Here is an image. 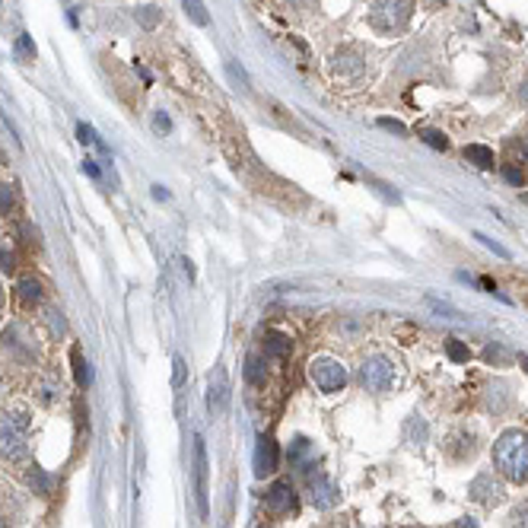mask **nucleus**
<instances>
[{
	"mask_svg": "<svg viewBox=\"0 0 528 528\" xmlns=\"http://www.w3.org/2000/svg\"><path fill=\"white\" fill-rule=\"evenodd\" d=\"M16 207V194L10 185H0V217H7L10 210Z\"/></svg>",
	"mask_w": 528,
	"mask_h": 528,
	"instance_id": "7c9ffc66",
	"label": "nucleus"
},
{
	"mask_svg": "<svg viewBox=\"0 0 528 528\" xmlns=\"http://www.w3.org/2000/svg\"><path fill=\"white\" fill-rule=\"evenodd\" d=\"M153 128H156V134H169V130H172V118L165 115L163 109H156V115H153Z\"/></svg>",
	"mask_w": 528,
	"mask_h": 528,
	"instance_id": "473e14b6",
	"label": "nucleus"
},
{
	"mask_svg": "<svg viewBox=\"0 0 528 528\" xmlns=\"http://www.w3.org/2000/svg\"><path fill=\"white\" fill-rule=\"evenodd\" d=\"M13 51H16V61H20V64L35 61V41H32V35H26V32H22L20 39H16Z\"/></svg>",
	"mask_w": 528,
	"mask_h": 528,
	"instance_id": "412c9836",
	"label": "nucleus"
},
{
	"mask_svg": "<svg viewBox=\"0 0 528 528\" xmlns=\"http://www.w3.org/2000/svg\"><path fill=\"white\" fill-rule=\"evenodd\" d=\"M290 350V341L283 334H268V341H264V353L268 357H283Z\"/></svg>",
	"mask_w": 528,
	"mask_h": 528,
	"instance_id": "5701e85b",
	"label": "nucleus"
},
{
	"mask_svg": "<svg viewBox=\"0 0 528 528\" xmlns=\"http://www.w3.org/2000/svg\"><path fill=\"white\" fill-rule=\"evenodd\" d=\"M76 137H80V144H90V147H96V150H99V153H105V156H109V153H111L109 147H105V140L99 137V134H96V130H93L86 121H80V124H76Z\"/></svg>",
	"mask_w": 528,
	"mask_h": 528,
	"instance_id": "6ab92c4d",
	"label": "nucleus"
},
{
	"mask_svg": "<svg viewBox=\"0 0 528 528\" xmlns=\"http://www.w3.org/2000/svg\"><path fill=\"white\" fill-rule=\"evenodd\" d=\"M465 159H468V163H474L478 169H494V163H496L494 150H490V147H484V144H468L465 147Z\"/></svg>",
	"mask_w": 528,
	"mask_h": 528,
	"instance_id": "2eb2a0df",
	"label": "nucleus"
},
{
	"mask_svg": "<svg viewBox=\"0 0 528 528\" xmlns=\"http://www.w3.org/2000/svg\"><path fill=\"white\" fill-rule=\"evenodd\" d=\"M522 201H525V204H528V194H525V198H522Z\"/></svg>",
	"mask_w": 528,
	"mask_h": 528,
	"instance_id": "a18cd8bd",
	"label": "nucleus"
},
{
	"mask_svg": "<svg viewBox=\"0 0 528 528\" xmlns=\"http://www.w3.org/2000/svg\"><path fill=\"white\" fill-rule=\"evenodd\" d=\"M0 391H4V385H0Z\"/></svg>",
	"mask_w": 528,
	"mask_h": 528,
	"instance_id": "49530a36",
	"label": "nucleus"
},
{
	"mask_svg": "<svg viewBox=\"0 0 528 528\" xmlns=\"http://www.w3.org/2000/svg\"><path fill=\"white\" fill-rule=\"evenodd\" d=\"M430 306H433V309H436V312H442V316H446V318H459V312H455L452 306H446V302H439V299H430Z\"/></svg>",
	"mask_w": 528,
	"mask_h": 528,
	"instance_id": "e433bc0d",
	"label": "nucleus"
},
{
	"mask_svg": "<svg viewBox=\"0 0 528 528\" xmlns=\"http://www.w3.org/2000/svg\"><path fill=\"white\" fill-rule=\"evenodd\" d=\"M194 494H198V509L207 519V449L204 439H194Z\"/></svg>",
	"mask_w": 528,
	"mask_h": 528,
	"instance_id": "9b49d317",
	"label": "nucleus"
},
{
	"mask_svg": "<svg viewBox=\"0 0 528 528\" xmlns=\"http://www.w3.org/2000/svg\"><path fill=\"white\" fill-rule=\"evenodd\" d=\"M226 74H229V80H233L242 93H248V90H252V83H248V74H245V70H242L236 61H226Z\"/></svg>",
	"mask_w": 528,
	"mask_h": 528,
	"instance_id": "393cba45",
	"label": "nucleus"
},
{
	"mask_svg": "<svg viewBox=\"0 0 528 528\" xmlns=\"http://www.w3.org/2000/svg\"><path fill=\"white\" fill-rule=\"evenodd\" d=\"M426 436H430V426H426L424 417H411L405 424V442L407 446H424Z\"/></svg>",
	"mask_w": 528,
	"mask_h": 528,
	"instance_id": "dca6fc26",
	"label": "nucleus"
},
{
	"mask_svg": "<svg viewBox=\"0 0 528 528\" xmlns=\"http://www.w3.org/2000/svg\"><path fill=\"white\" fill-rule=\"evenodd\" d=\"M277 461H280V452H277V442L271 436L258 439V449H255V474L264 478V474L277 471Z\"/></svg>",
	"mask_w": 528,
	"mask_h": 528,
	"instance_id": "f8f14e48",
	"label": "nucleus"
},
{
	"mask_svg": "<svg viewBox=\"0 0 528 528\" xmlns=\"http://www.w3.org/2000/svg\"><path fill=\"white\" fill-rule=\"evenodd\" d=\"M411 10H414L411 0H376V4H372V13H370V22L379 32H391V29H401L411 20Z\"/></svg>",
	"mask_w": 528,
	"mask_h": 528,
	"instance_id": "39448f33",
	"label": "nucleus"
},
{
	"mask_svg": "<svg viewBox=\"0 0 528 528\" xmlns=\"http://www.w3.org/2000/svg\"><path fill=\"white\" fill-rule=\"evenodd\" d=\"M70 363H74L76 385H80V388H86V385L93 382V372H90V363L83 360V350H80V347H74V350H70Z\"/></svg>",
	"mask_w": 528,
	"mask_h": 528,
	"instance_id": "f3484780",
	"label": "nucleus"
},
{
	"mask_svg": "<svg viewBox=\"0 0 528 528\" xmlns=\"http://www.w3.org/2000/svg\"><path fill=\"white\" fill-rule=\"evenodd\" d=\"M0 4H4V0H0Z\"/></svg>",
	"mask_w": 528,
	"mask_h": 528,
	"instance_id": "de8ad7c7",
	"label": "nucleus"
},
{
	"mask_svg": "<svg viewBox=\"0 0 528 528\" xmlns=\"http://www.w3.org/2000/svg\"><path fill=\"white\" fill-rule=\"evenodd\" d=\"M29 411L26 407H7L0 414V459L22 461L29 455Z\"/></svg>",
	"mask_w": 528,
	"mask_h": 528,
	"instance_id": "f03ea898",
	"label": "nucleus"
},
{
	"mask_svg": "<svg viewBox=\"0 0 528 528\" xmlns=\"http://www.w3.org/2000/svg\"><path fill=\"white\" fill-rule=\"evenodd\" d=\"M13 268H16V255L0 245V271H13Z\"/></svg>",
	"mask_w": 528,
	"mask_h": 528,
	"instance_id": "72a5a7b5",
	"label": "nucleus"
},
{
	"mask_svg": "<svg viewBox=\"0 0 528 528\" xmlns=\"http://www.w3.org/2000/svg\"><path fill=\"white\" fill-rule=\"evenodd\" d=\"M4 350L10 353V360H20V363H32L39 357V350H35V337L29 331V325L22 322H13L7 331H4Z\"/></svg>",
	"mask_w": 528,
	"mask_h": 528,
	"instance_id": "423d86ee",
	"label": "nucleus"
},
{
	"mask_svg": "<svg viewBox=\"0 0 528 528\" xmlns=\"http://www.w3.org/2000/svg\"><path fill=\"white\" fill-rule=\"evenodd\" d=\"M446 353H449V360L452 363H468L471 360V350H468V344H461V341H446Z\"/></svg>",
	"mask_w": 528,
	"mask_h": 528,
	"instance_id": "4be33fe9",
	"label": "nucleus"
},
{
	"mask_svg": "<svg viewBox=\"0 0 528 528\" xmlns=\"http://www.w3.org/2000/svg\"><path fill=\"white\" fill-rule=\"evenodd\" d=\"M134 16H137V22H140L144 29H153V26L159 22V7H140Z\"/></svg>",
	"mask_w": 528,
	"mask_h": 528,
	"instance_id": "c85d7f7f",
	"label": "nucleus"
},
{
	"mask_svg": "<svg viewBox=\"0 0 528 528\" xmlns=\"http://www.w3.org/2000/svg\"><path fill=\"white\" fill-rule=\"evenodd\" d=\"M494 465L513 484H525L528 480V433L506 430L494 442Z\"/></svg>",
	"mask_w": 528,
	"mask_h": 528,
	"instance_id": "f257e3e1",
	"label": "nucleus"
},
{
	"mask_svg": "<svg viewBox=\"0 0 528 528\" xmlns=\"http://www.w3.org/2000/svg\"><path fill=\"white\" fill-rule=\"evenodd\" d=\"M41 322H45V328H48V334L55 337V341H61V337L67 334V318H64V312L55 309V306H48V309L41 312Z\"/></svg>",
	"mask_w": 528,
	"mask_h": 528,
	"instance_id": "4468645a",
	"label": "nucleus"
},
{
	"mask_svg": "<svg viewBox=\"0 0 528 528\" xmlns=\"http://www.w3.org/2000/svg\"><path fill=\"white\" fill-rule=\"evenodd\" d=\"M229 372L223 370V366H213L210 376H207V407H210L213 417H219V414H226L229 407Z\"/></svg>",
	"mask_w": 528,
	"mask_h": 528,
	"instance_id": "6e6552de",
	"label": "nucleus"
},
{
	"mask_svg": "<svg viewBox=\"0 0 528 528\" xmlns=\"http://www.w3.org/2000/svg\"><path fill=\"white\" fill-rule=\"evenodd\" d=\"M309 379L312 385H316L318 391H325V395H334V391H344V385H347V366L341 363V360L334 357H316L309 363Z\"/></svg>",
	"mask_w": 528,
	"mask_h": 528,
	"instance_id": "20e7f679",
	"label": "nucleus"
},
{
	"mask_svg": "<svg viewBox=\"0 0 528 528\" xmlns=\"http://www.w3.org/2000/svg\"><path fill=\"white\" fill-rule=\"evenodd\" d=\"M503 175H506V182H513V185H522V172H515V169H503Z\"/></svg>",
	"mask_w": 528,
	"mask_h": 528,
	"instance_id": "58836bf2",
	"label": "nucleus"
},
{
	"mask_svg": "<svg viewBox=\"0 0 528 528\" xmlns=\"http://www.w3.org/2000/svg\"><path fill=\"white\" fill-rule=\"evenodd\" d=\"M484 360H487V363H496V366H506L509 360H513V353H509L506 347H500V344H490V347L484 350Z\"/></svg>",
	"mask_w": 528,
	"mask_h": 528,
	"instance_id": "b1692460",
	"label": "nucleus"
},
{
	"mask_svg": "<svg viewBox=\"0 0 528 528\" xmlns=\"http://www.w3.org/2000/svg\"><path fill=\"white\" fill-rule=\"evenodd\" d=\"M182 271H185V274H188V280H194V268H191V261H182Z\"/></svg>",
	"mask_w": 528,
	"mask_h": 528,
	"instance_id": "a19ab883",
	"label": "nucleus"
},
{
	"mask_svg": "<svg viewBox=\"0 0 528 528\" xmlns=\"http://www.w3.org/2000/svg\"><path fill=\"white\" fill-rule=\"evenodd\" d=\"M264 506H268V513H274V515H290V513H296V490L290 487V480H277L274 487L264 494Z\"/></svg>",
	"mask_w": 528,
	"mask_h": 528,
	"instance_id": "9d476101",
	"label": "nucleus"
},
{
	"mask_svg": "<svg viewBox=\"0 0 528 528\" xmlns=\"http://www.w3.org/2000/svg\"><path fill=\"white\" fill-rule=\"evenodd\" d=\"M474 239H480V245H487L490 252H494V255H500V258H513V255H509V248H503L500 242H494V239H490V236H484V233H474Z\"/></svg>",
	"mask_w": 528,
	"mask_h": 528,
	"instance_id": "2f4dec72",
	"label": "nucleus"
},
{
	"mask_svg": "<svg viewBox=\"0 0 528 528\" xmlns=\"http://www.w3.org/2000/svg\"><path fill=\"white\" fill-rule=\"evenodd\" d=\"M420 140H424L426 147H433V150H446V147H449L446 134H439V130H424V134H420Z\"/></svg>",
	"mask_w": 528,
	"mask_h": 528,
	"instance_id": "c756f323",
	"label": "nucleus"
},
{
	"mask_svg": "<svg viewBox=\"0 0 528 528\" xmlns=\"http://www.w3.org/2000/svg\"><path fill=\"white\" fill-rule=\"evenodd\" d=\"M29 484H32V490H35V494H41V496L51 494V478L41 471V468H35V471L29 474Z\"/></svg>",
	"mask_w": 528,
	"mask_h": 528,
	"instance_id": "a878e982",
	"label": "nucleus"
},
{
	"mask_svg": "<svg viewBox=\"0 0 528 528\" xmlns=\"http://www.w3.org/2000/svg\"><path fill=\"white\" fill-rule=\"evenodd\" d=\"M13 296H16V302H20V306H26V309H35V306L41 302V283L35 280V277H26V280L16 283Z\"/></svg>",
	"mask_w": 528,
	"mask_h": 528,
	"instance_id": "ddd939ff",
	"label": "nucleus"
},
{
	"mask_svg": "<svg viewBox=\"0 0 528 528\" xmlns=\"http://www.w3.org/2000/svg\"><path fill=\"white\" fill-rule=\"evenodd\" d=\"M309 500L316 509H331V506H337V500H341V490H337V484L328 478V474L316 471L309 478Z\"/></svg>",
	"mask_w": 528,
	"mask_h": 528,
	"instance_id": "1a4fd4ad",
	"label": "nucleus"
},
{
	"mask_svg": "<svg viewBox=\"0 0 528 528\" xmlns=\"http://www.w3.org/2000/svg\"><path fill=\"white\" fill-rule=\"evenodd\" d=\"M468 496L480 506H500L506 500V487H503V480L494 478V471H480L478 478L471 480V487H468Z\"/></svg>",
	"mask_w": 528,
	"mask_h": 528,
	"instance_id": "0eeeda50",
	"label": "nucleus"
},
{
	"mask_svg": "<svg viewBox=\"0 0 528 528\" xmlns=\"http://www.w3.org/2000/svg\"><path fill=\"white\" fill-rule=\"evenodd\" d=\"M0 528H7V519H4V515H0Z\"/></svg>",
	"mask_w": 528,
	"mask_h": 528,
	"instance_id": "37998d69",
	"label": "nucleus"
},
{
	"mask_svg": "<svg viewBox=\"0 0 528 528\" xmlns=\"http://www.w3.org/2000/svg\"><path fill=\"white\" fill-rule=\"evenodd\" d=\"M0 306H4V290H0Z\"/></svg>",
	"mask_w": 528,
	"mask_h": 528,
	"instance_id": "c03bdc74",
	"label": "nucleus"
},
{
	"mask_svg": "<svg viewBox=\"0 0 528 528\" xmlns=\"http://www.w3.org/2000/svg\"><path fill=\"white\" fill-rule=\"evenodd\" d=\"M153 198H156V201H169V191H165L163 185H153Z\"/></svg>",
	"mask_w": 528,
	"mask_h": 528,
	"instance_id": "ea45409f",
	"label": "nucleus"
},
{
	"mask_svg": "<svg viewBox=\"0 0 528 528\" xmlns=\"http://www.w3.org/2000/svg\"><path fill=\"white\" fill-rule=\"evenodd\" d=\"M379 128L385 130H395V134H407V128L401 121H395V118H379Z\"/></svg>",
	"mask_w": 528,
	"mask_h": 528,
	"instance_id": "f704fd0d",
	"label": "nucleus"
},
{
	"mask_svg": "<svg viewBox=\"0 0 528 528\" xmlns=\"http://www.w3.org/2000/svg\"><path fill=\"white\" fill-rule=\"evenodd\" d=\"M57 395H61V385H57L55 379H45V382L39 385V398L45 401V405H51V401H55Z\"/></svg>",
	"mask_w": 528,
	"mask_h": 528,
	"instance_id": "cd10ccee",
	"label": "nucleus"
},
{
	"mask_svg": "<svg viewBox=\"0 0 528 528\" xmlns=\"http://www.w3.org/2000/svg\"><path fill=\"white\" fill-rule=\"evenodd\" d=\"M519 363L525 366V372H528V353H522V357H519Z\"/></svg>",
	"mask_w": 528,
	"mask_h": 528,
	"instance_id": "79ce46f5",
	"label": "nucleus"
},
{
	"mask_svg": "<svg viewBox=\"0 0 528 528\" xmlns=\"http://www.w3.org/2000/svg\"><path fill=\"white\" fill-rule=\"evenodd\" d=\"M357 379L363 385V391H370V395H388L398 385V363L388 353H370L360 363Z\"/></svg>",
	"mask_w": 528,
	"mask_h": 528,
	"instance_id": "7ed1b4c3",
	"label": "nucleus"
},
{
	"mask_svg": "<svg viewBox=\"0 0 528 528\" xmlns=\"http://www.w3.org/2000/svg\"><path fill=\"white\" fill-rule=\"evenodd\" d=\"M172 366H175V379H172V385L179 388V385L185 382V360H182V357H175V360H172Z\"/></svg>",
	"mask_w": 528,
	"mask_h": 528,
	"instance_id": "c9c22d12",
	"label": "nucleus"
},
{
	"mask_svg": "<svg viewBox=\"0 0 528 528\" xmlns=\"http://www.w3.org/2000/svg\"><path fill=\"white\" fill-rule=\"evenodd\" d=\"M182 7H185L188 20H191L194 26H210V16H207V7L201 0H182Z\"/></svg>",
	"mask_w": 528,
	"mask_h": 528,
	"instance_id": "aec40b11",
	"label": "nucleus"
},
{
	"mask_svg": "<svg viewBox=\"0 0 528 528\" xmlns=\"http://www.w3.org/2000/svg\"><path fill=\"white\" fill-rule=\"evenodd\" d=\"M509 528H528V500L513 506V513H509Z\"/></svg>",
	"mask_w": 528,
	"mask_h": 528,
	"instance_id": "bb28decb",
	"label": "nucleus"
},
{
	"mask_svg": "<svg viewBox=\"0 0 528 528\" xmlns=\"http://www.w3.org/2000/svg\"><path fill=\"white\" fill-rule=\"evenodd\" d=\"M83 172L90 175V179H99L102 172H99V165H96V159H83Z\"/></svg>",
	"mask_w": 528,
	"mask_h": 528,
	"instance_id": "4c0bfd02",
	"label": "nucleus"
},
{
	"mask_svg": "<svg viewBox=\"0 0 528 528\" xmlns=\"http://www.w3.org/2000/svg\"><path fill=\"white\" fill-rule=\"evenodd\" d=\"M245 379L252 385H264V379H268V366H264V360H261L258 353H252V357L245 360Z\"/></svg>",
	"mask_w": 528,
	"mask_h": 528,
	"instance_id": "a211bd4d",
	"label": "nucleus"
}]
</instances>
